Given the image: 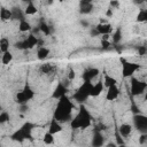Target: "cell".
<instances>
[{"instance_id": "ac0fdd59", "label": "cell", "mask_w": 147, "mask_h": 147, "mask_svg": "<svg viewBox=\"0 0 147 147\" xmlns=\"http://www.w3.org/2000/svg\"><path fill=\"white\" fill-rule=\"evenodd\" d=\"M103 88H105V84H103V82H98V83H95V84H93V87H92V91H91V96H99L101 93H102V91H103Z\"/></svg>"}, {"instance_id": "ee69618b", "label": "cell", "mask_w": 147, "mask_h": 147, "mask_svg": "<svg viewBox=\"0 0 147 147\" xmlns=\"http://www.w3.org/2000/svg\"><path fill=\"white\" fill-rule=\"evenodd\" d=\"M132 111H133L134 114H139V108L134 107V105H133V106H132Z\"/></svg>"}, {"instance_id": "d4e9b609", "label": "cell", "mask_w": 147, "mask_h": 147, "mask_svg": "<svg viewBox=\"0 0 147 147\" xmlns=\"http://www.w3.org/2000/svg\"><path fill=\"white\" fill-rule=\"evenodd\" d=\"M23 93H24V95L28 98V100L30 101V100H32L33 99V96H34V92H33V90L28 85V84H25V86L23 87Z\"/></svg>"}, {"instance_id": "2e32d148", "label": "cell", "mask_w": 147, "mask_h": 147, "mask_svg": "<svg viewBox=\"0 0 147 147\" xmlns=\"http://www.w3.org/2000/svg\"><path fill=\"white\" fill-rule=\"evenodd\" d=\"M11 14H13V16H11V20L13 21H23V20H25L24 18V16H25V11H23L20 7H13L11 8Z\"/></svg>"}, {"instance_id": "5bb4252c", "label": "cell", "mask_w": 147, "mask_h": 147, "mask_svg": "<svg viewBox=\"0 0 147 147\" xmlns=\"http://www.w3.org/2000/svg\"><path fill=\"white\" fill-rule=\"evenodd\" d=\"M62 131V125H61V123L57 121V119H55L54 117L52 118V121H51V123H49V126H48V132H51V133H53V134H56V133H59V132H61Z\"/></svg>"}, {"instance_id": "8d00e7d4", "label": "cell", "mask_w": 147, "mask_h": 147, "mask_svg": "<svg viewBox=\"0 0 147 147\" xmlns=\"http://www.w3.org/2000/svg\"><path fill=\"white\" fill-rule=\"evenodd\" d=\"M75 77H76L75 70H74V69H70V70H69V74H68V79H69V80H74Z\"/></svg>"}, {"instance_id": "ffe728a7", "label": "cell", "mask_w": 147, "mask_h": 147, "mask_svg": "<svg viewBox=\"0 0 147 147\" xmlns=\"http://www.w3.org/2000/svg\"><path fill=\"white\" fill-rule=\"evenodd\" d=\"M11 9H8L6 7H1L0 9V18L2 22H6V21H10L11 20Z\"/></svg>"}, {"instance_id": "60d3db41", "label": "cell", "mask_w": 147, "mask_h": 147, "mask_svg": "<svg viewBox=\"0 0 147 147\" xmlns=\"http://www.w3.org/2000/svg\"><path fill=\"white\" fill-rule=\"evenodd\" d=\"M91 36H92V37L100 36V34H99V32H98V30L95 29V26H94V28H92V30H91Z\"/></svg>"}, {"instance_id": "83f0119b", "label": "cell", "mask_w": 147, "mask_h": 147, "mask_svg": "<svg viewBox=\"0 0 147 147\" xmlns=\"http://www.w3.org/2000/svg\"><path fill=\"white\" fill-rule=\"evenodd\" d=\"M137 22H147V9H140L136 17Z\"/></svg>"}, {"instance_id": "d6986e66", "label": "cell", "mask_w": 147, "mask_h": 147, "mask_svg": "<svg viewBox=\"0 0 147 147\" xmlns=\"http://www.w3.org/2000/svg\"><path fill=\"white\" fill-rule=\"evenodd\" d=\"M49 53H51L49 48H47V47H45V46H40V47L38 48V51H37V57H38L40 61L46 60V59L48 57Z\"/></svg>"}, {"instance_id": "3957f363", "label": "cell", "mask_w": 147, "mask_h": 147, "mask_svg": "<svg viewBox=\"0 0 147 147\" xmlns=\"http://www.w3.org/2000/svg\"><path fill=\"white\" fill-rule=\"evenodd\" d=\"M92 87H93V84L88 80H84V83L78 87V90L74 93L72 95V99L78 102L79 105L84 103L90 96H91V91H92Z\"/></svg>"}, {"instance_id": "6da1fadb", "label": "cell", "mask_w": 147, "mask_h": 147, "mask_svg": "<svg viewBox=\"0 0 147 147\" xmlns=\"http://www.w3.org/2000/svg\"><path fill=\"white\" fill-rule=\"evenodd\" d=\"M72 110H74L72 101L70 100V98H68V95H64L59 99L53 117L57 119L60 123L70 122L72 119Z\"/></svg>"}, {"instance_id": "e0dca14e", "label": "cell", "mask_w": 147, "mask_h": 147, "mask_svg": "<svg viewBox=\"0 0 147 147\" xmlns=\"http://www.w3.org/2000/svg\"><path fill=\"white\" fill-rule=\"evenodd\" d=\"M93 2L90 3V2H80L79 1V13L83 14V15H87V14H91L93 11Z\"/></svg>"}, {"instance_id": "f1b7e54d", "label": "cell", "mask_w": 147, "mask_h": 147, "mask_svg": "<svg viewBox=\"0 0 147 147\" xmlns=\"http://www.w3.org/2000/svg\"><path fill=\"white\" fill-rule=\"evenodd\" d=\"M28 98L24 95V93H23V91H21V92H17L16 93V102L18 103V105H23V103H28Z\"/></svg>"}, {"instance_id": "44dd1931", "label": "cell", "mask_w": 147, "mask_h": 147, "mask_svg": "<svg viewBox=\"0 0 147 147\" xmlns=\"http://www.w3.org/2000/svg\"><path fill=\"white\" fill-rule=\"evenodd\" d=\"M18 30H20L21 32H30V31L32 30V26H31V24H30L26 20H23V21H21L20 24H18Z\"/></svg>"}, {"instance_id": "7bdbcfd3", "label": "cell", "mask_w": 147, "mask_h": 147, "mask_svg": "<svg viewBox=\"0 0 147 147\" xmlns=\"http://www.w3.org/2000/svg\"><path fill=\"white\" fill-rule=\"evenodd\" d=\"M106 16H107V17H111V16H113V8L107 9V11H106Z\"/></svg>"}, {"instance_id": "836d02e7", "label": "cell", "mask_w": 147, "mask_h": 147, "mask_svg": "<svg viewBox=\"0 0 147 147\" xmlns=\"http://www.w3.org/2000/svg\"><path fill=\"white\" fill-rule=\"evenodd\" d=\"M139 142H140L141 145L147 144V133H141V136H140V138H139Z\"/></svg>"}, {"instance_id": "b9f144b4", "label": "cell", "mask_w": 147, "mask_h": 147, "mask_svg": "<svg viewBox=\"0 0 147 147\" xmlns=\"http://www.w3.org/2000/svg\"><path fill=\"white\" fill-rule=\"evenodd\" d=\"M121 137H122V136H121ZM121 137H119V136L116 137V144H117V145H124V141L122 140Z\"/></svg>"}, {"instance_id": "5b68a950", "label": "cell", "mask_w": 147, "mask_h": 147, "mask_svg": "<svg viewBox=\"0 0 147 147\" xmlns=\"http://www.w3.org/2000/svg\"><path fill=\"white\" fill-rule=\"evenodd\" d=\"M130 85H131V88H130L131 94L133 96H138V95L144 94L146 92V88H147V83L139 80L138 78H134V77H131Z\"/></svg>"}, {"instance_id": "277c9868", "label": "cell", "mask_w": 147, "mask_h": 147, "mask_svg": "<svg viewBox=\"0 0 147 147\" xmlns=\"http://www.w3.org/2000/svg\"><path fill=\"white\" fill-rule=\"evenodd\" d=\"M33 129H34V124H32L30 122H26L18 130H16L10 136V139L14 140V141H18V142H22L25 139H31L32 138L31 133H32V130Z\"/></svg>"}, {"instance_id": "ba28073f", "label": "cell", "mask_w": 147, "mask_h": 147, "mask_svg": "<svg viewBox=\"0 0 147 147\" xmlns=\"http://www.w3.org/2000/svg\"><path fill=\"white\" fill-rule=\"evenodd\" d=\"M67 93H68V86L67 85H64L62 82H59L57 83V85L55 86V88H54V91H53V93H52V98L53 99H60V98H62V96H64V95H67Z\"/></svg>"}, {"instance_id": "7dc6e473", "label": "cell", "mask_w": 147, "mask_h": 147, "mask_svg": "<svg viewBox=\"0 0 147 147\" xmlns=\"http://www.w3.org/2000/svg\"><path fill=\"white\" fill-rule=\"evenodd\" d=\"M80 24H82L83 26H87V22H86V21H82Z\"/></svg>"}, {"instance_id": "ab89813d", "label": "cell", "mask_w": 147, "mask_h": 147, "mask_svg": "<svg viewBox=\"0 0 147 147\" xmlns=\"http://www.w3.org/2000/svg\"><path fill=\"white\" fill-rule=\"evenodd\" d=\"M146 52H147V48H146L145 46H140V47H138V53H139V55H145Z\"/></svg>"}, {"instance_id": "7402d4cb", "label": "cell", "mask_w": 147, "mask_h": 147, "mask_svg": "<svg viewBox=\"0 0 147 147\" xmlns=\"http://www.w3.org/2000/svg\"><path fill=\"white\" fill-rule=\"evenodd\" d=\"M24 11H25V15H34V14H37L38 9L33 2H30V3H26Z\"/></svg>"}, {"instance_id": "d590c367", "label": "cell", "mask_w": 147, "mask_h": 147, "mask_svg": "<svg viewBox=\"0 0 147 147\" xmlns=\"http://www.w3.org/2000/svg\"><path fill=\"white\" fill-rule=\"evenodd\" d=\"M101 46H102V48L103 49H107V48H109L110 47V41L109 40H101Z\"/></svg>"}, {"instance_id": "52a82bcc", "label": "cell", "mask_w": 147, "mask_h": 147, "mask_svg": "<svg viewBox=\"0 0 147 147\" xmlns=\"http://www.w3.org/2000/svg\"><path fill=\"white\" fill-rule=\"evenodd\" d=\"M133 124L140 133H147V116L142 114H134Z\"/></svg>"}, {"instance_id": "bcb514c9", "label": "cell", "mask_w": 147, "mask_h": 147, "mask_svg": "<svg viewBox=\"0 0 147 147\" xmlns=\"http://www.w3.org/2000/svg\"><path fill=\"white\" fill-rule=\"evenodd\" d=\"M22 2H25V3H30V2H33V1H36V0H21Z\"/></svg>"}, {"instance_id": "f5cc1de1", "label": "cell", "mask_w": 147, "mask_h": 147, "mask_svg": "<svg viewBox=\"0 0 147 147\" xmlns=\"http://www.w3.org/2000/svg\"><path fill=\"white\" fill-rule=\"evenodd\" d=\"M59 1H61V2H62V1H63V0H59Z\"/></svg>"}, {"instance_id": "d6a6232c", "label": "cell", "mask_w": 147, "mask_h": 147, "mask_svg": "<svg viewBox=\"0 0 147 147\" xmlns=\"http://www.w3.org/2000/svg\"><path fill=\"white\" fill-rule=\"evenodd\" d=\"M9 121V114L7 113V111H1L0 113V124H3V123H6V122H8Z\"/></svg>"}, {"instance_id": "9a60e30c", "label": "cell", "mask_w": 147, "mask_h": 147, "mask_svg": "<svg viewBox=\"0 0 147 147\" xmlns=\"http://www.w3.org/2000/svg\"><path fill=\"white\" fill-rule=\"evenodd\" d=\"M132 125L131 124H129V123H123V124H121L119 125V127H118V132H119V134L123 137V138H127L131 133H132Z\"/></svg>"}, {"instance_id": "4dcf8cb0", "label": "cell", "mask_w": 147, "mask_h": 147, "mask_svg": "<svg viewBox=\"0 0 147 147\" xmlns=\"http://www.w3.org/2000/svg\"><path fill=\"white\" fill-rule=\"evenodd\" d=\"M42 141H44V144H46V145H52V144H54V134L51 133V132L45 133V134H44V138H42Z\"/></svg>"}, {"instance_id": "f546056e", "label": "cell", "mask_w": 147, "mask_h": 147, "mask_svg": "<svg viewBox=\"0 0 147 147\" xmlns=\"http://www.w3.org/2000/svg\"><path fill=\"white\" fill-rule=\"evenodd\" d=\"M54 70V67L51 64V63H44V64H41L40 65V71H41V74H51L52 71Z\"/></svg>"}, {"instance_id": "f907efd6", "label": "cell", "mask_w": 147, "mask_h": 147, "mask_svg": "<svg viewBox=\"0 0 147 147\" xmlns=\"http://www.w3.org/2000/svg\"><path fill=\"white\" fill-rule=\"evenodd\" d=\"M145 100H146V101H147V91H146V92H145Z\"/></svg>"}, {"instance_id": "681fc988", "label": "cell", "mask_w": 147, "mask_h": 147, "mask_svg": "<svg viewBox=\"0 0 147 147\" xmlns=\"http://www.w3.org/2000/svg\"><path fill=\"white\" fill-rule=\"evenodd\" d=\"M53 2H54V0H47V3H48V5H52Z\"/></svg>"}, {"instance_id": "74e56055", "label": "cell", "mask_w": 147, "mask_h": 147, "mask_svg": "<svg viewBox=\"0 0 147 147\" xmlns=\"http://www.w3.org/2000/svg\"><path fill=\"white\" fill-rule=\"evenodd\" d=\"M28 110H29V106H28V103L20 105V113H26Z\"/></svg>"}, {"instance_id": "30bf717a", "label": "cell", "mask_w": 147, "mask_h": 147, "mask_svg": "<svg viewBox=\"0 0 147 147\" xmlns=\"http://www.w3.org/2000/svg\"><path fill=\"white\" fill-rule=\"evenodd\" d=\"M99 69L98 68H87L83 71L82 74V78L83 80H88V82H92V79H94L98 75H99Z\"/></svg>"}, {"instance_id": "f35d334b", "label": "cell", "mask_w": 147, "mask_h": 147, "mask_svg": "<svg viewBox=\"0 0 147 147\" xmlns=\"http://www.w3.org/2000/svg\"><path fill=\"white\" fill-rule=\"evenodd\" d=\"M110 8H119V1L118 0H111L110 1Z\"/></svg>"}, {"instance_id": "7a4b0ae2", "label": "cell", "mask_w": 147, "mask_h": 147, "mask_svg": "<svg viewBox=\"0 0 147 147\" xmlns=\"http://www.w3.org/2000/svg\"><path fill=\"white\" fill-rule=\"evenodd\" d=\"M91 123H92V116H91L90 111L87 110V108L82 103L79 106L78 113L70 121V126H71V129H76V130L77 129L85 130L91 125Z\"/></svg>"}, {"instance_id": "9c48e42d", "label": "cell", "mask_w": 147, "mask_h": 147, "mask_svg": "<svg viewBox=\"0 0 147 147\" xmlns=\"http://www.w3.org/2000/svg\"><path fill=\"white\" fill-rule=\"evenodd\" d=\"M38 44H39V39H38V37H36L33 33H30V34L23 40L24 51H25V49H31V48H33L36 45L38 46Z\"/></svg>"}, {"instance_id": "cb8c5ba5", "label": "cell", "mask_w": 147, "mask_h": 147, "mask_svg": "<svg viewBox=\"0 0 147 147\" xmlns=\"http://www.w3.org/2000/svg\"><path fill=\"white\" fill-rule=\"evenodd\" d=\"M103 84H105V87H109V86H113V85H117V80L114 77H111L110 75H105Z\"/></svg>"}, {"instance_id": "484cf974", "label": "cell", "mask_w": 147, "mask_h": 147, "mask_svg": "<svg viewBox=\"0 0 147 147\" xmlns=\"http://www.w3.org/2000/svg\"><path fill=\"white\" fill-rule=\"evenodd\" d=\"M39 31H41L45 36H49L51 34V28H49V25L45 21H41L40 22V24H39Z\"/></svg>"}, {"instance_id": "8992f818", "label": "cell", "mask_w": 147, "mask_h": 147, "mask_svg": "<svg viewBox=\"0 0 147 147\" xmlns=\"http://www.w3.org/2000/svg\"><path fill=\"white\" fill-rule=\"evenodd\" d=\"M122 76L124 78H129V77H132L133 74L140 68V65L136 62H129V61H125V60H122Z\"/></svg>"}, {"instance_id": "c3c4849f", "label": "cell", "mask_w": 147, "mask_h": 147, "mask_svg": "<svg viewBox=\"0 0 147 147\" xmlns=\"http://www.w3.org/2000/svg\"><path fill=\"white\" fill-rule=\"evenodd\" d=\"M80 2H90V3H92L93 0H80Z\"/></svg>"}, {"instance_id": "f6af8a7d", "label": "cell", "mask_w": 147, "mask_h": 147, "mask_svg": "<svg viewBox=\"0 0 147 147\" xmlns=\"http://www.w3.org/2000/svg\"><path fill=\"white\" fill-rule=\"evenodd\" d=\"M133 2H134L136 5H141V3L144 2V0H133Z\"/></svg>"}, {"instance_id": "816d5d0a", "label": "cell", "mask_w": 147, "mask_h": 147, "mask_svg": "<svg viewBox=\"0 0 147 147\" xmlns=\"http://www.w3.org/2000/svg\"><path fill=\"white\" fill-rule=\"evenodd\" d=\"M144 2H147V0H144Z\"/></svg>"}, {"instance_id": "7c38bea8", "label": "cell", "mask_w": 147, "mask_h": 147, "mask_svg": "<svg viewBox=\"0 0 147 147\" xmlns=\"http://www.w3.org/2000/svg\"><path fill=\"white\" fill-rule=\"evenodd\" d=\"M92 146L94 147H100L105 144V137L102 136L101 131L100 130H94V133H93V137H92Z\"/></svg>"}, {"instance_id": "603a6c76", "label": "cell", "mask_w": 147, "mask_h": 147, "mask_svg": "<svg viewBox=\"0 0 147 147\" xmlns=\"http://www.w3.org/2000/svg\"><path fill=\"white\" fill-rule=\"evenodd\" d=\"M0 51H1V53H5V52L9 51V39L8 38L2 37L0 39Z\"/></svg>"}, {"instance_id": "4fadbf2b", "label": "cell", "mask_w": 147, "mask_h": 147, "mask_svg": "<svg viewBox=\"0 0 147 147\" xmlns=\"http://www.w3.org/2000/svg\"><path fill=\"white\" fill-rule=\"evenodd\" d=\"M95 29L98 30L99 34L102 36V34H110L113 33V25L109 24V23H99L95 25Z\"/></svg>"}, {"instance_id": "1f68e13d", "label": "cell", "mask_w": 147, "mask_h": 147, "mask_svg": "<svg viewBox=\"0 0 147 147\" xmlns=\"http://www.w3.org/2000/svg\"><path fill=\"white\" fill-rule=\"evenodd\" d=\"M121 39H122V30H121V28H118L113 33V42L114 44H117V42L121 41Z\"/></svg>"}, {"instance_id": "8fae6325", "label": "cell", "mask_w": 147, "mask_h": 147, "mask_svg": "<svg viewBox=\"0 0 147 147\" xmlns=\"http://www.w3.org/2000/svg\"><path fill=\"white\" fill-rule=\"evenodd\" d=\"M119 95V90L117 87V85H113L107 87V92H106V100L108 101H114L118 98Z\"/></svg>"}, {"instance_id": "e575fe53", "label": "cell", "mask_w": 147, "mask_h": 147, "mask_svg": "<svg viewBox=\"0 0 147 147\" xmlns=\"http://www.w3.org/2000/svg\"><path fill=\"white\" fill-rule=\"evenodd\" d=\"M14 47L16 49H21V51H24V46H23V40H20V41H16Z\"/></svg>"}, {"instance_id": "4316f807", "label": "cell", "mask_w": 147, "mask_h": 147, "mask_svg": "<svg viewBox=\"0 0 147 147\" xmlns=\"http://www.w3.org/2000/svg\"><path fill=\"white\" fill-rule=\"evenodd\" d=\"M11 61H13V54L9 51L2 53V55H1V62H2V64H9Z\"/></svg>"}]
</instances>
